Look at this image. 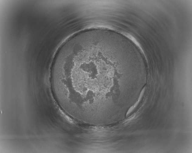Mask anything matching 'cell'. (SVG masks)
Returning a JSON list of instances; mask_svg holds the SVG:
<instances>
[{
	"label": "cell",
	"mask_w": 192,
	"mask_h": 153,
	"mask_svg": "<svg viewBox=\"0 0 192 153\" xmlns=\"http://www.w3.org/2000/svg\"><path fill=\"white\" fill-rule=\"evenodd\" d=\"M113 55L97 47L74 48L54 61L51 73L54 94L74 105L99 106L110 100Z\"/></svg>",
	"instance_id": "1"
}]
</instances>
